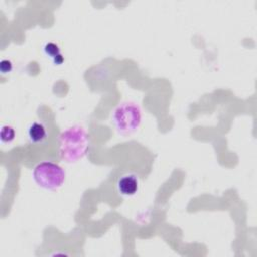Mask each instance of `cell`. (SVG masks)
Instances as JSON below:
<instances>
[{"label": "cell", "mask_w": 257, "mask_h": 257, "mask_svg": "<svg viewBox=\"0 0 257 257\" xmlns=\"http://www.w3.org/2000/svg\"><path fill=\"white\" fill-rule=\"evenodd\" d=\"M88 143V135L81 125L69 126L59 135V156L67 163H75L85 156Z\"/></svg>", "instance_id": "1"}, {"label": "cell", "mask_w": 257, "mask_h": 257, "mask_svg": "<svg viewBox=\"0 0 257 257\" xmlns=\"http://www.w3.org/2000/svg\"><path fill=\"white\" fill-rule=\"evenodd\" d=\"M32 177L39 187L46 190H56L63 185L66 174L58 164L51 161H43L34 167Z\"/></svg>", "instance_id": "2"}, {"label": "cell", "mask_w": 257, "mask_h": 257, "mask_svg": "<svg viewBox=\"0 0 257 257\" xmlns=\"http://www.w3.org/2000/svg\"><path fill=\"white\" fill-rule=\"evenodd\" d=\"M112 121L120 135H130L139 128L142 121V111L135 102H122L114 109Z\"/></svg>", "instance_id": "3"}, {"label": "cell", "mask_w": 257, "mask_h": 257, "mask_svg": "<svg viewBox=\"0 0 257 257\" xmlns=\"http://www.w3.org/2000/svg\"><path fill=\"white\" fill-rule=\"evenodd\" d=\"M140 189L139 178L135 174H126L117 181V190L120 195L125 197L135 196Z\"/></svg>", "instance_id": "4"}, {"label": "cell", "mask_w": 257, "mask_h": 257, "mask_svg": "<svg viewBox=\"0 0 257 257\" xmlns=\"http://www.w3.org/2000/svg\"><path fill=\"white\" fill-rule=\"evenodd\" d=\"M27 136L29 141L33 144L43 143L47 138L46 126L42 122L34 121L29 125L27 130Z\"/></svg>", "instance_id": "5"}, {"label": "cell", "mask_w": 257, "mask_h": 257, "mask_svg": "<svg viewBox=\"0 0 257 257\" xmlns=\"http://www.w3.org/2000/svg\"><path fill=\"white\" fill-rule=\"evenodd\" d=\"M15 138V130L13 126L9 124H4L1 127L0 131V139L1 142L4 144H9L11 143Z\"/></svg>", "instance_id": "6"}, {"label": "cell", "mask_w": 257, "mask_h": 257, "mask_svg": "<svg viewBox=\"0 0 257 257\" xmlns=\"http://www.w3.org/2000/svg\"><path fill=\"white\" fill-rule=\"evenodd\" d=\"M43 50H44V53L46 55H48L49 57H51L52 59H54L57 55L61 54L59 46L56 43H54V42H47L44 45Z\"/></svg>", "instance_id": "7"}, {"label": "cell", "mask_w": 257, "mask_h": 257, "mask_svg": "<svg viewBox=\"0 0 257 257\" xmlns=\"http://www.w3.org/2000/svg\"><path fill=\"white\" fill-rule=\"evenodd\" d=\"M0 70L2 73H7L12 70V63L8 59H3L0 62Z\"/></svg>", "instance_id": "8"}]
</instances>
